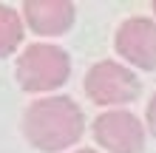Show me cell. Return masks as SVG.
I'll list each match as a JSON object with an SVG mask.
<instances>
[{
  "label": "cell",
  "mask_w": 156,
  "mask_h": 153,
  "mask_svg": "<svg viewBox=\"0 0 156 153\" xmlns=\"http://www.w3.org/2000/svg\"><path fill=\"white\" fill-rule=\"evenodd\" d=\"M85 130V116L71 96L34 99L23 113V133L37 150L57 153L77 145Z\"/></svg>",
  "instance_id": "6da1fadb"
},
{
  "label": "cell",
  "mask_w": 156,
  "mask_h": 153,
  "mask_svg": "<svg viewBox=\"0 0 156 153\" xmlns=\"http://www.w3.org/2000/svg\"><path fill=\"white\" fill-rule=\"evenodd\" d=\"M71 74L68 54L48 46V43H34L17 57V82L29 94H45L60 88Z\"/></svg>",
  "instance_id": "7a4b0ae2"
},
{
  "label": "cell",
  "mask_w": 156,
  "mask_h": 153,
  "mask_svg": "<svg viewBox=\"0 0 156 153\" xmlns=\"http://www.w3.org/2000/svg\"><path fill=\"white\" fill-rule=\"evenodd\" d=\"M139 79L131 68H125L122 62L102 60L97 65H91L85 74V94L91 102L97 105H128L139 96Z\"/></svg>",
  "instance_id": "3957f363"
},
{
  "label": "cell",
  "mask_w": 156,
  "mask_h": 153,
  "mask_svg": "<svg viewBox=\"0 0 156 153\" xmlns=\"http://www.w3.org/2000/svg\"><path fill=\"white\" fill-rule=\"evenodd\" d=\"M94 139L108 153H142L145 125L131 111H105L94 119Z\"/></svg>",
  "instance_id": "277c9868"
},
{
  "label": "cell",
  "mask_w": 156,
  "mask_h": 153,
  "mask_svg": "<svg viewBox=\"0 0 156 153\" xmlns=\"http://www.w3.org/2000/svg\"><path fill=\"white\" fill-rule=\"evenodd\" d=\"M114 46L131 65L142 71H156V20L148 17L125 20L114 37Z\"/></svg>",
  "instance_id": "5b68a950"
},
{
  "label": "cell",
  "mask_w": 156,
  "mask_h": 153,
  "mask_svg": "<svg viewBox=\"0 0 156 153\" xmlns=\"http://www.w3.org/2000/svg\"><path fill=\"white\" fill-rule=\"evenodd\" d=\"M23 17L31 26V31L43 34V37H57L74 26L77 9L68 0H26Z\"/></svg>",
  "instance_id": "8992f818"
},
{
  "label": "cell",
  "mask_w": 156,
  "mask_h": 153,
  "mask_svg": "<svg viewBox=\"0 0 156 153\" xmlns=\"http://www.w3.org/2000/svg\"><path fill=\"white\" fill-rule=\"evenodd\" d=\"M23 43V20L14 9L0 6V57H9Z\"/></svg>",
  "instance_id": "52a82bcc"
},
{
  "label": "cell",
  "mask_w": 156,
  "mask_h": 153,
  "mask_svg": "<svg viewBox=\"0 0 156 153\" xmlns=\"http://www.w3.org/2000/svg\"><path fill=\"white\" fill-rule=\"evenodd\" d=\"M145 119H148V130L156 136V94L151 96V102H148V111H145Z\"/></svg>",
  "instance_id": "ba28073f"
},
{
  "label": "cell",
  "mask_w": 156,
  "mask_h": 153,
  "mask_svg": "<svg viewBox=\"0 0 156 153\" xmlns=\"http://www.w3.org/2000/svg\"><path fill=\"white\" fill-rule=\"evenodd\" d=\"M74 153H97V150H91V148H82V150H74Z\"/></svg>",
  "instance_id": "9c48e42d"
},
{
  "label": "cell",
  "mask_w": 156,
  "mask_h": 153,
  "mask_svg": "<svg viewBox=\"0 0 156 153\" xmlns=\"http://www.w3.org/2000/svg\"><path fill=\"white\" fill-rule=\"evenodd\" d=\"M153 12H156V0H153Z\"/></svg>",
  "instance_id": "30bf717a"
}]
</instances>
